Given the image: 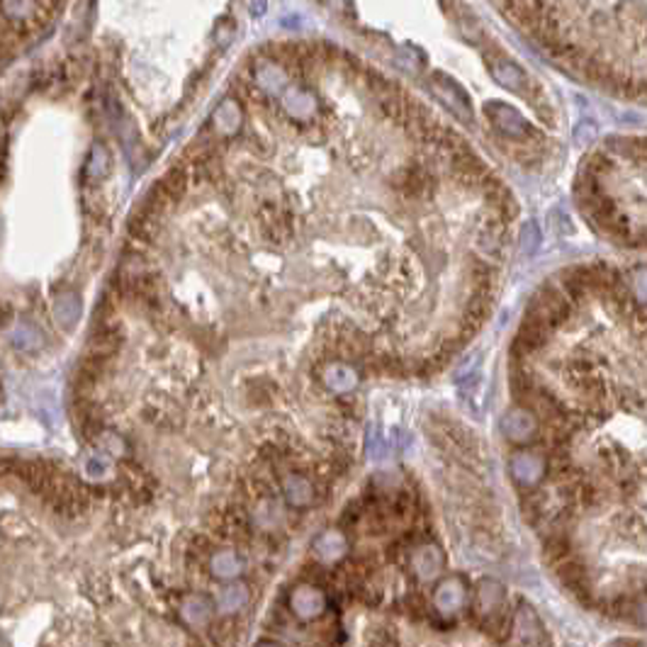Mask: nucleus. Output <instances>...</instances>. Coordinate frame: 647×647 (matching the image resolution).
Masks as SVG:
<instances>
[{"label":"nucleus","instance_id":"obj_23","mask_svg":"<svg viewBox=\"0 0 647 647\" xmlns=\"http://www.w3.org/2000/svg\"><path fill=\"white\" fill-rule=\"evenodd\" d=\"M239 123H241V113H239L237 103H231V100L221 103V107L217 110V114H214V124H217L224 134H231V132L239 130Z\"/></svg>","mask_w":647,"mask_h":647},{"label":"nucleus","instance_id":"obj_2","mask_svg":"<svg viewBox=\"0 0 647 647\" xmlns=\"http://www.w3.org/2000/svg\"><path fill=\"white\" fill-rule=\"evenodd\" d=\"M570 314H572L570 295H567L563 288L545 285V288H541L534 295L525 317L538 321V324H543V327L550 328V331H555L557 327H563L564 321L570 319Z\"/></svg>","mask_w":647,"mask_h":647},{"label":"nucleus","instance_id":"obj_12","mask_svg":"<svg viewBox=\"0 0 647 647\" xmlns=\"http://www.w3.org/2000/svg\"><path fill=\"white\" fill-rule=\"evenodd\" d=\"M358 382L360 377L356 373V368L346 366V363H331L324 370V385L331 392H336V395H348V392L358 387Z\"/></svg>","mask_w":647,"mask_h":647},{"label":"nucleus","instance_id":"obj_20","mask_svg":"<svg viewBox=\"0 0 647 647\" xmlns=\"http://www.w3.org/2000/svg\"><path fill=\"white\" fill-rule=\"evenodd\" d=\"M625 288L635 305L647 307V266H632L625 273Z\"/></svg>","mask_w":647,"mask_h":647},{"label":"nucleus","instance_id":"obj_4","mask_svg":"<svg viewBox=\"0 0 647 647\" xmlns=\"http://www.w3.org/2000/svg\"><path fill=\"white\" fill-rule=\"evenodd\" d=\"M509 642L514 645H548V631L538 611L528 602H518L509 623Z\"/></svg>","mask_w":647,"mask_h":647},{"label":"nucleus","instance_id":"obj_15","mask_svg":"<svg viewBox=\"0 0 647 647\" xmlns=\"http://www.w3.org/2000/svg\"><path fill=\"white\" fill-rule=\"evenodd\" d=\"M550 334H553L550 328H545L543 324H538V321L525 317L524 324H521V331H518L516 336V346L524 350V353H534V350L543 348V346L548 343Z\"/></svg>","mask_w":647,"mask_h":647},{"label":"nucleus","instance_id":"obj_16","mask_svg":"<svg viewBox=\"0 0 647 647\" xmlns=\"http://www.w3.org/2000/svg\"><path fill=\"white\" fill-rule=\"evenodd\" d=\"M181 616L185 618V623L192 625V628H200V625L210 623L212 618V602L207 596L192 594L188 596L181 606Z\"/></svg>","mask_w":647,"mask_h":647},{"label":"nucleus","instance_id":"obj_17","mask_svg":"<svg viewBox=\"0 0 647 647\" xmlns=\"http://www.w3.org/2000/svg\"><path fill=\"white\" fill-rule=\"evenodd\" d=\"M10 343L13 348L23 350V353H34L44 346V334L39 331L37 327H32L27 321H20L13 327V334H10Z\"/></svg>","mask_w":647,"mask_h":647},{"label":"nucleus","instance_id":"obj_19","mask_svg":"<svg viewBox=\"0 0 647 647\" xmlns=\"http://www.w3.org/2000/svg\"><path fill=\"white\" fill-rule=\"evenodd\" d=\"M54 317L62 327L71 328L81 317V298L76 292H62L56 302H54Z\"/></svg>","mask_w":647,"mask_h":647},{"label":"nucleus","instance_id":"obj_21","mask_svg":"<svg viewBox=\"0 0 647 647\" xmlns=\"http://www.w3.org/2000/svg\"><path fill=\"white\" fill-rule=\"evenodd\" d=\"M541 244H543L541 227H538L534 220L525 221L524 227H521V244H518L521 256H524V259H531V256H535V251L541 249Z\"/></svg>","mask_w":647,"mask_h":647},{"label":"nucleus","instance_id":"obj_7","mask_svg":"<svg viewBox=\"0 0 647 647\" xmlns=\"http://www.w3.org/2000/svg\"><path fill=\"white\" fill-rule=\"evenodd\" d=\"M485 114L489 117V123L495 124V130L499 132V134H504V137L528 139L531 134H534L531 124L525 123L524 117H521V113L514 110L511 105H506V103L492 100V103L485 105Z\"/></svg>","mask_w":647,"mask_h":647},{"label":"nucleus","instance_id":"obj_3","mask_svg":"<svg viewBox=\"0 0 647 647\" xmlns=\"http://www.w3.org/2000/svg\"><path fill=\"white\" fill-rule=\"evenodd\" d=\"M502 434L514 446H528V443L538 441L541 419H538V414L528 404H514V407L504 411Z\"/></svg>","mask_w":647,"mask_h":647},{"label":"nucleus","instance_id":"obj_24","mask_svg":"<svg viewBox=\"0 0 647 647\" xmlns=\"http://www.w3.org/2000/svg\"><path fill=\"white\" fill-rule=\"evenodd\" d=\"M83 470L88 477H95V480H105L107 475L113 473V465H110V460H107L103 453H95V456H91L88 460H85Z\"/></svg>","mask_w":647,"mask_h":647},{"label":"nucleus","instance_id":"obj_6","mask_svg":"<svg viewBox=\"0 0 647 647\" xmlns=\"http://www.w3.org/2000/svg\"><path fill=\"white\" fill-rule=\"evenodd\" d=\"M470 603V586L460 574H450L436 586L434 609L443 618H457Z\"/></svg>","mask_w":647,"mask_h":647},{"label":"nucleus","instance_id":"obj_22","mask_svg":"<svg viewBox=\"0 0 647 647\" xmlns=\"http://www.w3.org/2000/svg\"><path fill=\"white\" fill-rule=\"evenodd\" d=\"M246 602H249L246 586H227L220 594V599H217V609H220L221 613H234V611L241 609Z\"/></svg>","mask_w":647,"mask_h":647},{"label":"nucleus","instance_id":"obj_14","mask_svg":"<svg viewBox=\"0 0 647 647\" xmlns=\"http://www.w3.org/2000/svg\"><path fill=\"white\" fill-rule=\"evenodd\" d=\"M314 553H317V557L324 560V563H336V560H341V557H346V553H348V541H346V535L338 534V531H327V534H321L319 538L314 541Z\"/></svg>","mask_w":647,"mask_h":647},{"label":"nucleus","instance_id":"obj_13","mask_svg":"<svg viewBox=\"0 0 647 647\" xmlns=\"http://www.w3.org/2000/svg\"><path fill=\"white\" fill-rule=\"evenodd\" d=\"M282 495H285V502L292 509H307L314 502L312 482L302 477V475H288L282 480Z\"/></svg>","mask_w":647,"mask_h":647},{"label":"nucleus","instance_id":"obj_8","mask_svg":"<svg viewBox=\"0 0 647 647\" xmlns=\"http://www.w3.org/2000/svg\"><path fill=\"white\" fill-rule=\"evenodd\" d=\"M431 91H434V95L441 100L443 105L448 107L450 113L456 114L457 120H463V123H473V107H470V98L465 95V91L456 83V81H450L448 76L436 74V76L431 78Z\"/></svg>","mask_w":647,"mask_h":647},{"label":"nucleus","instance_id":"obj_18","mask_svg":"<svg viewBox=\"0 0 647 647\" xmlns=\"http://www.w3.org/2000/svg\"><path fill=\"white\" fill-rule=\"evenodd\" d=\"M210 572L217 579H237L244 572V560L231 550H221L210 560Z\"/></svg>","mask_w":647,"mask_h":647},{"label":"nucleus","instance_id":"obj_1","mask_svg":"<svg viewBox=\"0 0 647 647\" xmlns=\"http://www.w3.org/2000/svg\"><path fill=\"white\" fill-rule=\"evenodd\" d=\"M473 611L477 623L487 632H499L506 623V586L495 577L477 582L473 599Z\"/></svg>","mask_w":647,"mask_h":647},{"label":"nucleus","instance_id":"obj_11","mask_svg":"<svg viewBox=\"0 0 647 647\" xmlns=\"http://www.w3.org/2000/svg\"><path fill=\"white\" fill-rule=\"evenodd\" d=\"M489 71H492V76L496 78V83L504 85L506 91L518 93V95H528L531 81H528L525 71L521 69L518 64H514L511 59H506V56H495V59H489Z\"/></svg>","mask_w":647,"mask_h":647},{"label":"nucleus","instance_id":"obj_9","mask_svg":"<svg viewBox=\"0 0 647 647\" xmlns=\"http://www.w3.org/2000/svg\"><path fill=\"white\" fill-rule=\"evenodd\" d=\"M289 609L299 621H317L327 611V594L321 592L319 586L299 584L289 594Z\"/></svg>","mask_w":647,"mask_h":647},{"label":"nucleus","instance_id":"obj_26","mask_svg":"<svg viewBox=\"0 0 647 647\" xmlns=\"http://www.w3.org/2000/svg\"><path fill=\"white\" fill-rule=\"evenodd\" d=\"M628 616L638 625H645L647 628V596H642V599H638V602H632L631 606H628Z\"/></svg>","mask_w":647,"mask_h":647},{"label":"nucleus","instance_id":"obj_5","mask_svg":"<svg viewBox=\"0 0 647 647\" xmlns=\"http://www.w3.org/2000/svg\"><path fill=\"white\" fill-rule=\"evenodd\" d=\"M509 475L514 485L524 492H531L545 480L548 475V460L543 457L538 450L521 448L516 453H511L509 457Z\"/></svg>","mask_w":647,"mask_h":647},{"label":"nucleus","instance_id":"obj_10","mask_svg":"<svg viewBox=\"0 0 647 647\" xmlns=\"http://www.w3.org/2000/svg\"><path fill=\"white\" fill-rule=\"evenodd\" d=\"M411 572L421 579V582H434L436 577H441L443 567H446V557H443L441 548L436 543H426L419 545L411 553Z\"/></svg>","mask_w":647,"mask_h":647},{"label":"nucleus","instance_id":"obj_25","mask_svg":"<svg viewBox=\"0 0 647 647\" xmlns=\"http://www.w3.org/2000/svg\"><path fill=\"white\" fill-rule=\"evenodd\" d=\"M107 152L103 149V146H95L93 149V161H91V175L95 178V181H100V178H105L107 175Z\"/></svg>","mask_w":647,"mask_h":647}]
</instances>
